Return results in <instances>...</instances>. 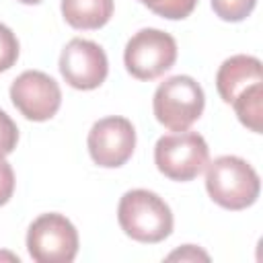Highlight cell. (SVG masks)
Segmentation results:
<instances>
[{
  "mask_svg": "<svg viewBox=\"0 0 263 263\" xmlns=\"http://www.w3.org/2000/svg\"><path fill=\"white\" fill-rule=\"evenodd\" d=\"M121 230L138 242H160L173 232L171 208L148 189H132L123 193L117 208Z\"/></svg>",
  "mask_w": 263,
  "mask_h": 263,
  "instance_id": "obj_1",
  "label": "cell"
},
{
  "mask_svg": "<svg viewBox=\"0 0 263 263\" xmlns=\"http://www.w3.org/2000/svg\"><path fill=\"white\" fill-rule=\"evenodd\" d=\"M205 189L226 210H245L259 197L261 181L257 171L238 156H220L208 164Z\"/></svg>",
  "mask_w": 263,
  "mask_h": 263,
  "instance_id": "obj_2",
  "label": "cell"
},
{
  "mask_svg": "<svg viewBox=\"0 0 263 263\" xmlns=\"http://www.w3.org/2000/svg\"><path fill=\"white\" fill-rule=\"evenodd\" d=\"M203 105L205 97L201 86L191 76L183 74L160 82L152 99V109L158 123L171 132L189 129L203 113Z\"/></svg>",
  "mask_w": 263,
  "mask_h": 263,
  "instance_id": "obj_3",
  "label": "cell"
},
{
  "mask_svg": "<svg viewBox=\"0 0 263 263\" xmlns=\"http://www.w3.org/2000/svg\"><path fill=\"white\" fill-rule=\"evenodd\" d=\"M210 160L205 140L195 132H179L158 138L154 146L156 168L173 181L195 179Z\"/></svg>",
  "mask_w": 263,
  "mask_h": 263,
  "instance_id": "obj_4",
  "label": "cell"
},
{
  "mask_svg": "<svg viewBox=\"0 0 263 263\" xmlns=\"http://www.w3.org/2000/svg\"><path fill=\"white\" fill-rule=\"evenodd\" d=\"M177 60V41L160 29H142L125 45L123 62L138 80H154L173 68Z\"/></svg>",
  "mask_w": 263,
  "mask_h": 263,
  "instance_id": "obj_5",
  "label": "cell"
},
{
  "mask_svg": "<svg viewBox=\"0 0 263 263\" xmlns=\"http://www.w3.org/2000/svg\"><path fill=\"white\" fill-rule=\"evenodd\" d=\"M29 255L37 263H70L78 253V232L62 214H41L27 232Z\"/></svg>",
  "mask_w": 263,
  "mask_h": 263,
  "instance_id": "obj_6",
  "label": "cell"
},
{
  "mask_svg": "<svg viewBox=\"0 0 263 263\" xmlns=\"http://www.w3.org/2000/svg\"><path fill=\"white\" fill-rule=\"evenodd\" d=\"M90 158L105 168H117L129 160L136 148V129L129 119L111 115L99 119L88 132Z\"/></svg>",
  "mask_w": 263,
  "mask_h": 263,
  "instance_id": "obj_7",
  "label": "cell"
},
{
  "mask_svg": "<svg viewBox=\"0 0 263 263\" xmlns=\"http://www.w3.org/2000/svg\"><path fill=\"white\" fill-rule=\"evenodd\" d=\"M60 72L64 80L78 90L101 86L109 72V62L101 45L88 39H70L60 55Z\"/></svg>",
  "mask_w": 263,
  "mask_h": 263,
  "instance_id": "obj_8",
  "label": "cell"
},
{
  "mask_svg": "<svg viewBox=\"0 0 263 263\" xmlns=\"http://www.w3.org/2000/svg\"><path fill=\"white\" fill-rule=\"evenodd\" d=\"M12 105L33 121L51 119L62 105V90L58 82L39 70H27L14 78L10 86Z\"/></svg>",
  "mask_w": 263,
  "mask_h": 263,
  "instance_id": "obj_9",
  "label": "cell"
},
{
  "mask_svg": "<svg viewBox=\"0 0 263 263\" xmlns=\"http://www.w3.org/2000/svg\"><path fill=\"white\" fill-rule=\"evenodd\" d=\"M257 82H263L261 62L245 53L224 60L216 74V88L224 103H232L245 88Z\"/></svg>",
  "mask_w": 263,
  "mask_h": 263,
  "instance_id": "obj_10",
  "label": "cell"
},
{
  "mask_svg": "<svg viewBox=\"0 0 263 263\" xmlns=\"http://www.w3.org/2000/svg\"><path fill=\"white\" fill-rule=\"evenodd\" d=\"M62 14L74 29H99L113 14V0H62Z\"/></svg>",
  "mask_w": 263,
  "mask_h": 263,
  "instance_id": "obj_11",
  "label": "cell"
},
{
  "mask_svg": "<svg viewBox=\"0 0 263 263\" xmlns=\"http://www.w3.org/2000/svg\"><path fill=\"white\" fill-rule=\"evenodd\" d=\"M240 119L242 125H247L251 132H261V117H263V82H257L249 88H245L232 103H230Z\"/></svg>",
  "mask_w": 263,
  "mask_h": 263,
  "instance_id": "obj_12",
  "label": "cell"
},
{
  "mask_svg": "<svg viewBox=\"0 0 263 263\" xmlns=\"http://www.w3.org/2000/svg\"><path fill=\"white\" fill-rule=\"evenodd\" d=\"M140 2L146 4L158 16H164L171 21L189 16L197 4V0H140Z\"/></svg>",
  "mask_w": 263,
  "mask_h": 263,
  "instance_id": "obj_13",
  "label": "cell"
},
{
  "mask_svg": "<svg viewBox=\"0 0 263 263\" xmlns=\"http://www.w3.org/2000/svg\"><path fill=\"white\" fill-rule=\"evenodd\" d=\"M255 4L257 0H212L214 12L222 21H230V23H238L247 18L253 12Z\"/></svg>",
  "mask_w": 263,
  "mask_h": 263,
  "instance_id": "obj_14",
  "label": "cell"
},
{
  "mask_svg": "<svg viewBox=\"0 0 263 263\" xmlns=\"http://www.w3.org/2000/svg\"><path fill=\"white\" fill-rule=\"evenodd\" d=\"M16 58H18V41L14 33L0 23V72L12 68Z\"/></svg>",
  "mask_w": 263,
  "mask_h": 263,
  "instance_id": "obj_15",
  "label": "cell"
},
{
  "mask_svg": "<svg viewBox=\"0 0 263 263\" xmlns=\"http://www.w3.org/2000/svg\"><path fill=\"white\" fill-rule=\"evenodd\" d=\"M16 140H18L16 123L10 119V115H6L0 109V158H4L16 148Z\"/></svg>",
  "mask_w": 263,
  "mask_h": 263,
  "instance_id": "obj_16",
  "label": "cell"
},
{
  "mask_svg": "<svg viewBox=\"0 0 263 263\" xmlns=\"http://www.w3.org/2000/svg\"><path fill=\"white\" fill-rule=\"evenodd\" d=\"M12 191H14V173H12V166L4 158H0V205H4L12 197Z\"/></svg>",
  "mask_w": 263,
  "mask_h": 263,
  "instance_id": "obj_17",
  "label": "cell"
},
{
  "mask_svg": "<svg viewBox=\"0 0 263 263\" xmlns=\"http://www.w3.org/2000/svg\"><path fill=\"white\" fill-rule=\"evenodd\" d=\"M168 259H203V261H208V253L199 251V249L193 247V245H185L181 251L171 253Z\"/></svg>",
  "mask_w": 263,
  "mask_h": 263,
  "instance_id": "obj_18",
  "label": "cell"
},
{
  "mask_svg": "<svg viewBox=\"0 0 263 263\" xmlns=\"http://www.w3.org/2000/svg\"><path fill=\"white\" fill-rule=\"evenodd\" d=\"M18 2H23V4H39L41 0H18Z\"/></svg>",
  "mask_w": 263,
  "mask_h": 263,
  "instance_id": "obj_19",
  "label": "cell"
}]
</instances>
